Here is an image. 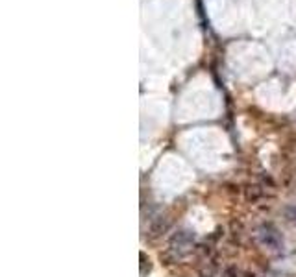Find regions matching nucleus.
Returning a JSON list of instances; mask_svg holds the SVG:
<instances>
[{"label":"nucleus","mask_w":296,"mask_h":277,"mask_svg":"<svg viewBox=\"0 0 296 277\" xmlns=\"http://www.w3.org/2000/svg\"><path fill=\"white\" fill-rule=\"evenodd\" d=\"M259 240H261L263 246H267V248L274 249V251H280V249L283 248L282 235H280V231L270 224L259 228Z\"/></svg>","instance_id":"1"},{"label":"nucleus","mask_w":296,"mask_h":277,"mask_svg":"<svg viewBox=\"0 0 296 277\" xmlns=\"http://www.w3.org/2000/svg\"><path fill=\"white\" fill-rule=\"evenodd\" d=\"M193 238L194 237L189 233V231H180V233L172 238V246H180L181 253H185L187 249H189L191 244H193Z\"/></svg>","instance_id":"2"},{"label":"nucleus","mask_w":296,"mask_h":277,"mask_svg":"<svg viewBox=\"0 0 296 277\" xmlns=\"http://www.w3.org/2000/svg\"><path fill=\"white\" fill-rule=\"evenodd\" d=\"M169 218H165V216H157V218L154 220V224L150 225V237L155 238L157 235H161L163 231H165L167 228H169Z\"/></svg>","instance_id":"3"},{"label":"nucleus","mask_w":296,"mask_h":277,"mask_svg":"<svg viewBox=\"0 0 296 277\" xmlns=\"http://www.w3.org/2000/svg\"><path fill=\"white\" fill-rule=\"evenodd\" d=\"M283 216L289 224L296 225V205H287L285 209H283Z\"/></svg>","instance_id":"4"},{"label":"nucleus","mask_w":296,"mask_h":277,"mask_svg":"<svg viewBox=\"0 0 296 277\" xmlns=\"http://www.w3.org/2000/svg\"><path fill=\"white\" fill-rule=\"evenodd\" d=\"M141 275H146V263H150V259L146 261V253H141Z\"/></svg>","instance_id":"5"}]
</instances>
